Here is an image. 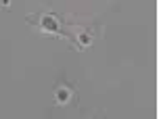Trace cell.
<instances>
[{"label": "cell", "mask_w": 159, "mask_h": 119, "mask_svg": "<svg viewBox=\"0 0 159 119\" xmlns=\"http://www.w3.org/2000/svg\"><path fill=\"white\" fill-rule=\"evenodd\" d=\"M71 94H73V90L69 86H59V88H57V94H55V104H57V107L65 104L69 98H71Z\"/></svg>", "instance_id": "6da1fadb"}, {"label": "cell", "mask_w": 159, "mask_h": 119, "mask_svg": "<svg viewBox=\"0 0 159 119\" xmlns=\"http://www.w3.org/2000/svg\"><path fill=\"white\" fill-rule=\"evenodd\" d=\"M90 42H92V38H90L86 32H80V44H82V46H90Z\"/></svg>", "instance_id": "7a4b0ae2"}, {"label": "cell", "mask_w": 159, "mask_h": 119, "mask_svg": "<svg viewBox=\"0 0 159 119\" xmlns=\"http://www.w3.org/2000/svg\"><path fill=\"white\" fill-rule=\"evenodd\" d=\"M0 7H2V8H8V7H11V0H0Z\"/></svg>", "instance_id": "3957f363"}]
</instances>
